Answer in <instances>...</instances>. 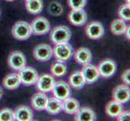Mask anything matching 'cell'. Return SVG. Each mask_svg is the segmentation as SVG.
<instances>
[{
  "label": "cell",
  "mask_w": 130,
  "mask_h": 121,
  "mask_svg": "<svg viewBox=\"0 0 130 121\" xmlns=\"http://www.w3.org/2000/svg\"><path fill=\"white\" fill-rule=\"evenodd\" d=\"M70 37H71L70 29L67 26H64V25H59L55 27L51 31L50 33V40L55 44L67 43L70 40Z\"/></svg>",
  "instance_id": "obj_1"
},
{
  "label": "cell",
  "mask_w": 130,
  "mask_h": 121,
  "mask_svg": "<svg viewBox=\"0 0 130 121\" xmlns=\"http://www.w3.org/2000/svg\"><path fill=\"white\" fill-rule=\"evenodd\" d=\"M31 25L25 21H18L14 24L11 29V34L16 40H28L32 35Z\"/></svg>",
  "instance_id": "obj_2"
},
{
  "label": "cell",
  "mask_w": 130,
  "mask_h": 121,
  "mask_svg": "<svg viewBox=\"0 0 130 121\" xmlns=\"http://www.w3.org/2000/svg\"><path fill=\"white\" fill-rule=\"evenodd\" d=\"M53 54H54L57 61L65 62L70 60L74 54L73 48L70 44L67 43L57 44L53 50Z\"/></svg>",
  "instance_id": "obj_3"
},
{
  "label": "cell",
  "mask_w": 130,
  "mask_h": 121,
  "mask_svg": "<svg viewBox=\"0 0 130 121\" xmlns=\"http://www.w3.org/2000/svg\"><path fill=\"white\" fill-rule=\"evenodd\" d=\"M18 74L20 76L21 83L27 87L36 84L39 77L37 70L28 66H25L24 68L20 70Z\"/></svg>",
  "instance_id": "obj_4"
},
{
  "label": "cell",
  "mask_w": 130,
  "mask_h": 121,
  "mask_svg": "<svg viewBox=\"0 0 130 121\" xmlns=\"http://www.w3.org/2000/svg\"><path fill=\"white\" fill-rule=\"evenodd\" d=\"M7 63L11 69L20 71L26 66L27 61L23 53L20 51H14L9 55L7 58Z\"/></svg>",
  "instance_id": "obj_5"
},
{
  "label": "cell",
  "mask_w": 130,
  "mask_h": 121,
  "mask_svg": "<svg viewBox=\"0 0 130 121\" xmlns=\"http://www.w3.org/2000/svg\"><path fill=\"white\" fill-rule=\"evenodd\" d=\"M32 32L34 35L42 36L46 34L50 30V24L46 18L39 16L33 20L31 24Z\"/></svg>",
  "instance_id": "obj_6"
},
{
  "label": "cell",
  "mask_w": 130,
  "mask_h": 121,
  "mask_svg": "<svg viewBox=\"0 0 130 121\" xmlns=\"http://www.w3.org/2000/svg\"><path fill=\"white\" fill-rule=\"evenodd\" d=\"M33 56L39 61H48L53 56V49L47 44H40L34 48Z\"/></svg>",
  "instance_id": "obj_7"
},
{
  "label": "cell",
  "mask_w": 130,
  "mask_h": 121,
  "mask_svg": "<svg viewBox=\"0 0 130 121\" xmlns=\"http://www.w3.org/2000/svg\"><path fill=\"white\" fill-rule=\"evenodd\" d=\"M52 91L54 97L61 101L70 97L71 93L70 85L63 81H58V82H54Z\"/></svg>",
  "instance_id": "obj_8"
},
{
  "label": "cell",
  "mask_w": 130,
  "mask_h": 121,
  "mask_svg": "<svg viewBox=\"0 0 130 121\" xmlns=\"http://www.w3.org/2000/svg\"><path fill=\"white\" fill-rule=\"evenodd\" d=\"M100 76L103 78H110L116 71V62L111 59H104L103 60L99 65L97 66Z\"/></svg>",
  "instance_id": "obj_9"
},
{
  "label": "cell",
  "mask_w": 130,
  "mask_h": 121,
  "mask_svg": "<svg viewBox=\"0 0 130 121\" xmlns=\"http://www.w3.org/2000/svg\"><path fill=\"white\" fill-rule=\"evenodd\" d=\"M86 34L91 40H98L104 35V28L100 22L92 21L86 27Z\"/></svg>",
  "instance_id": "obj_10"
},
{
  "label": "cell",
  "mask_w": 130,
  "mask_h": 121,
  "mask_svg": "<svg viewBox=\"0 0 130 121\" xmlns=\"http://www.w3.org/2000/svg\"><path fill=\"white\" fill-rule=\"evenodd\" d=\"M81 72L84 77L85 82L87 84L94 83L100 78V73H99L97 66L90 63L83 65Z\"/></svg>",
  "instance_id": "obj_11"
},
{
  "label": "cell",
  "mask_w": 130,
  "mask_h": 121,
  "mask_svg": "<svg viewBox=\"0 0 130 121\" xmlns=\"http://www.w3.org/2000/svg\"><path fill=\"white\" fill-rule=\"evenodd\" d=\"M112 97L115 101L120 103H126L130 98V89L128 85H119L116 87L112 92Z\"/></svg>",
  "instance_id": "obj_12"
},
{
  "label": "cell",
  "mask_w": 130,
  "mask_h": 121,
  "mask_svg": "<svg viewBox=\"0 0 130 121\" xmlns=\"http://www.w3.org/2000/svg\"><path fill=\"white\" fill-rule=\"evenodd\" d=\"M68 20L74 26H83L87 23V14L83 9H77V10H73L70 12L68 15Z\"/></svg>",
  "instance_id": "obj_13"
},
{
  "label": "cell",
  "mask_w": 130,
  "mask_h": 121,
  "mask_svg": "<svg viewBox=\"0 0 130 121\" xmlns=\"http://www.w3.org/2000/svg\"><path fill=\"white\" fill-rule=\"evenodd\" d=\"M55 82L54 78L49 74H43L38 77L37 81V88L41 92H49L52 91L53 84Z\"/></svg>",
  "instance_id": "obj_14"
},
{
  "label": "cell",
  "mask_w": 130,
  "mask_h": 121,
  "mask_svg": "<svg viewBox=\"0 0 130 121\" xmlns=\"http://www.w3.org/2000/svg\"><path fill=\"white\" fill-rule=\"evenodd\" d=\"M15 119L17 121H31L33 118L32 110L29 107L20 106L14 111Z\"/></svg>",
  "instance_id": "obj_15"
},
{
  "label": "cell",
  "mask_w": 130,
  "mask_h": 121,
  "mask_svg": "<svg viewBox=\"0 0 130 121\" xmlns=\"http://www.w3.org/2000/svg\"><path fill=\"white\" fill-rule=\"evenodd\" d=\"M48 97L44 92H38L32 97L31 103L34 109L37 111L45 110Z\"/></svg>",
  "instance_id": "obj_16"
},
{
  "label": "cell",
  "mask_w": 130,
  "mask_h": 121,
  "mask_svg": "<svg viewBox=\"0 0 130 121\" xmlns=\"http://www.w3.org/2000/svg\"><path fill=\"white\" fill-rule=\"evenodd\" d=\"M74 59L76 62L83 65L91 63L92 59L91 52L87 48H80L74 53Z\"/></svg>",
  "instance_id": "obj_17"
},
{
  "label": "cell",
  "mask_w": 130,
  "mask_h": 121,
  "mask_svg": "<svg viewBox=\"0 0 130 121\" xmlns=\"http://www.w3.org/2000/svg\"><path fill=\"white\" fill-rule=\"evenodd\" d=\"M74 115V119L78 121H95L96 119L95 111L87 107L79 108Z\"/></svg>",
  "instance_id": "obj_18"
},
{
  "label": "cell",
  "mask_w": 130,
  "mask_h": 121,
  "mask_svg": "<svg viewBox=\"0 0 130 121\" xmlns=\"http://www.w3.org/2000/svg\"><path fill=\"white\" fill-rule=\"evenodd\" d=\"M80 108L79 102L74 98L68 97L62 102V111L69 115H74Z\"/></svg>",
  "instance_id": "obj_19"
},
{
  "label": "cell",
  "mask_w": 130,
  "mask_h": 121,
  "mask_svg": "<svg viewBox=\"0 0 130 121\" xmlns=\"http://www.w3.org/2000/svg\"><path fill=\"white\" fill-rule=\"evenodd\" d=\"M21 81L18 74L13 73L7 75L3 81V87L7 90H15L20 86Z\"/></svg>",
  "instance_id": "obj_20"
},
{
  "label": "cell",
  "mask_w": 130,
  "mask_h": 121,
  "mask_svg": "<svg viewBox=\"0 0 130 121\" xmlns=\"http://www.w3.org/2000/svg\"><path fill=\"white\" fill-rule=\"evenodd\" d=\"M46 111L50 115H57L62 111V102L55 97L48 98L45 107Z\"/></svg>",
  "instance_id": "obj_21"
},
{
  "label": "cell",
  "mask_w": 130,
  "mask_h": 121,
  "mask_svg": "<svg viewBox=\"0 0 130 121\" xmlns=\"http://www.w3.org/2000/svg\"><path fill=\"white\" fill-rule=\"evenodd\" d=\"M106 114L111 118H116L123 111L122 103L117 101H110L105 107Z\"/></svg>",
  "instance_id": "obj_22"
},
{
  "label": "cell",
  "mask_w": 130,
  "mask_h": 121,
  "mask_svg": "<svg viewBox=\"0 0 130 121\" xmlns=\"http://www.w3.org/2000/svg\"><path fill=\"white\" fill-rule=\"evenodd\" d=\"M69 82L70 86L76 90L82 89L86 84L84 77L81 71H75L71 74L69 78Z\"/></svg>",
  "instance_id": "obj_23"
},
{
  "label": "cell",
  "mask_w": 130,
  "mask_h": 121,
  "mask_svg": "<svg viewBox=\"0 0 130 121\" xmlns=\"http://www.w3.org/2000/svg\"><path fill=\"white\" fill-rule=\"evenodd\" d=\"M42 0H26L25 7L29 13L32 15H37L43 10Z\"/></svg>",
  "instance_id": "obj_24"
},
{
  "label": "cell",
  "mask_w": 130,
  "mask_h": 121,
  "mask_svg": "<svg viewBox=\"0 0 130 121\" xmlns=\"http://www.w3.org/2000/svg\"><path fill=\"white\" fill-rule=\"evenodd\" d=\"M127 25L125 21L123 20L122 19H116L114 20L110 25V28L111 32L114 35H122L125 32V30H126Z\"/></svg>",
  "instance_id": "obj_25"
},
{
  "label": "cell",
  "mask_w": 130,
  "mask_h": 121,
  "mask_svg": "<svg viewBox=\"0 0 130 121\" xmlns=\"http://www.w3.org/2000/svg\"><path fill=\"white\" fill-rule=\"evenodd\" d=\"M50 71L51 74L55 77H62L67 73V67L64 62L57 61L52 65Z\"/></svg>",
  "instance_id": "obj_26"
},
{
  "label": "cell",
  "mask_w": 130,
  "mask_h": 121,
  "mask_svg": "<svg viewBox=\"0 0 130 121\" xmlns=\"http://www.w3.org/2000/svg\"><path fill=\"white\" fill-rule=\"evenodd\" d=\"M48 11L49 14L53 16H60L63 13V7L61 4L57 1H53L49 3Z\"/></svg>",
  "instance_id": "obj_27"
},
{
  "label": "cell",
  "mask_w": 130,
  "mask_h": 121,
  "mask_svg": "<svg viewBox=\"0 0 130 121\" xmlns=\"http://www.w3.org/2000/svg\"><path fill=\"white\" fill-rule=\"evenodd\" d=\"M15 120L14 111L10 108H3L0 110V121H13Z\"/></svg>",
  "instance_id": "obj_28"
},
{
  "label": "cell",
  "mask_w": 130,
  "mask_h": 121,
  "mask_svg": "<svg viewBox=\"0 0 130 121\" xmlns=\"http://www.w3.org/2000/svg\"><path fill=\"white\" fill-rule=\"evenodd\" d=\"M118 15L120 19H122L124 21L130 20V8L129 4H124L120 6L118 10Z\"/></svg>",
  "instance_id": "obj_29"
},
{
  "label": "cell",
  "mask_w": 130,
  "mask_h": 121,
  "mask_svg": "<svg viewBox=\"0 0 130 121\" xmlns=\"http://www.w3.org/2000/svg\"><path fill=\"white\" fill-rule=\"evenodd\" d=\"M87 0H68V4L71 9L77 10V9H83L87 5Z\"/></svg>",
  "instance_id": "obj_30"
},
{
  "label": "cell",
  "mask_w": 130,
  "mask_h": 121,
  "mask_svg": "<svg viewBox=\"0 0 130 121\" xmlns=\"http://www.w3.org/2000/svg\"><path fill=\"white\" fill-rule=\"evenodd\" d=\"M117 120L119 121H128L130 119V112L129 111H122L117 117Z\"/></svg>",
  "instance_id": "obj_31"
},
{
  "label": "cell",
  "mask_w": 130,
  "mask_h": 121,
  "mask_svg": "<svg viewBox=\"0 0 130 121\" xmlns=\"http://www.w3.org/2000/svg\"><path fill=\"white\" fill-rule=\"evenodd\" d=\"M129 77H130V70L129 69L128 70H124V72L123 73V74L121 75V78L123 80V82L126 84V85H129L130 84V79H129Z\"/></svg>",
  "instance_id": "obj_32"
},
{
  "label": "cell",
  "mask_w": 130,
  "mask_h": 121,
  "mask_svg": "<svg viewBox=\"0 0 130 121\" xmlns=\"http://www.w3.org/2000/svg\"><path fill=\"white\" fill-rule=\"evenodd\" d=\"M129 31H130V26H127L126 30H125V34H126V37L128 40L130 39V35H129Z\"/></svg>",
  "instance_id": "obj_33"
},
{
  "label": "cell",
  "mask_w": 130,
  "mask_h": 121,
  "mask_svg": "<svg viewBox=\"0 0 130 121\" xmlns=\"http://www.w3.org/2000/svg\"><path fill=\"white\" fill-rule=\"evenodd\" d=\"M3 89L0 87V98H2V96H3Z\"/></svg>",
  "instance_id": "obj_34"
},
{
  "label": "cell",
  "mask_w": 130,
  "mask_h": 121,
  "mask_svg": "<svg viewBox=\"0 0 130 121\" xmlns=\"http://www.w3.org/2000/svg\"><path fill=\"white\" fill-rule=\"evenodd\" d=\"M7 2H12V1H14V0H6Z\"/></svg>",
  "instance_id": "obj_35"
},
{
  "label": "cell",
  "mask_w": 130,
  "mask_h": 121,
  "mask_svg": "<svg viewBox=\"0 0 130 121\" xmlns=\"http://www.w3.org/2000/svg\"><path fill=\"white\" fill-rule=\"evenodd\" d=\"M126 3L127 4H129V0H126Z\"/></svg>",
  "instance_id": "obj_36"
},
{
  "label": "cell",
  "mask_w": 130,
  "mask_h": 121,
  "mask_svg": "<svg viewBox=\"0 0 130 121\" xmlns=\"http://www.w3.org/2000/svg\"><path fill=\"white\" fill-rule=\"evenodd\" d=\"M0 15H1V11H0Z\"/></svg>",
  "instance_id": "obj_37"
},
{
  "label": "cell",
  "mask_w": 130,
  "mask_h": 121,
  "mask_svg": "<svg viewBox=\"0 0 130 121\" xmlns=\"http://www.w3.org/2000/svg\"><path fill=\"white\" fill-rule=\"evenodd\" d=\"M25 1H26V0H25Z\"/></svg>",
  "instance_id": "obj_38"
}]
</instances>
